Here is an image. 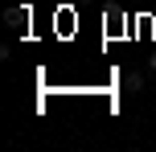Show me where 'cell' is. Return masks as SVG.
<instances>
[{"label": "cell", "instance_id": "6da1fadb", "mask_svg": "<svg viewBox=\"0 0 156 152\" xmlns=\"http://www.w3.org/2000/svg\"><path fill=\"white\" fill-rule=\"evenodd\" d=\"M123 90H132V95H136V90H144V74H140V70L123 74Z\"/></svg>", "mask_w": 156, "mask_h": 152}, {"label": "cell", "instance_id": "7a4b0ae2", "mask_svg": "<svg viewBox=\"0 0 156 152\" xmlns=\"http://www.w3.org/2000/svg\"><path fill=\"white\" fill-rule=\"evenodd\" d=\"M148 70H156V54H152V58H148Z\"/></svg>", "mask_w": 156, "mask_h": 152}]
</instances>
